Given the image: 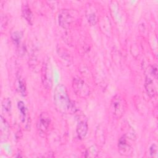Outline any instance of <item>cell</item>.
<instances>
[{
	"instance_id": "6da1fadb",
	"label": "cell",
	"mask_w": 158,
	"mask_h": 158,
	"mask_svg": "<svg viewBox=\"0 0 158 158\" xmlns=\"http://www.w3.org/2000/svg\"><path fill=\"white\" fill-rule=\"evenodd\" d=\"M54 104L56 109L64 114L75 112L74 105L71 102L65 86L58 85L54 92Z\"/></svg>"
},
{
	"instance_id": "7a4b0ae2",
	"label": "cell",
	"mask_w": 158,
	"mask_h": 158,
	"mask_svg": "<svg viewBox=\"0 0 158 158\" xmlns=\"http://www.w3.org/2000/svg\"><path fill=\"white\" fill-rule=\"evenodd\" d=\"M127 109V102L125 99L120 94H115L110 102V110L113 115L120 118L123 116Z\"/></svg>"
},
{
	"instance_id": "3957f363",
	"label": "cell",
	"mask_w": 158,
	"mask_h": 158,
	"mask_svg": "<svg viewBox=\"0 0 158 158\" xmlns=\"http://www.w3.org/2000/svg\"><path fill=\"white\" fill-rule=\"evenodd\" d=\"M41 80L42 83L47 89L51 88L52 86V70L49 58L44 60L41 67Z\"/></svg>"
},
{
	"instance_id": "277c9868",
	"label": "cell",
	"mask_w": 158,
	"mask_h": 158,
	"mask_svg": "<svg viewBox=\"0 0 158 158\" xmlns=\"http://www.w3.org/2000/svg\"><path fill=\"white\" fill-rule=\"evenodd\" d=\"M72 87L74 92L78 96L84 98L87 96L89 93V87L86 83L78 77L73 78Z\"/></svg>"
},
{
	"instance_id": "5b68a950",
	"label": "cell",
	"mask_w": 158,
	"mask_h": 158,
	"mask_svg": "<svg viewBox=\"0 0 158 158\" xmlns=\"http://www.w3.org/2000/svg\"><path fill=\"white\" fill-rule=\"evenodd\" d=\"M88 127L86 118L84 116H80L78 118L77 125V134L79 139H83L88 132Z\"/></svg>"
},
{
	"instance_id": "8992f818",
	"label": "cell",
	"mask_w": 158,
	"mask_h": 158,
	"mask_svg": "<svg viewBox=\"0 0 158 158\" xmlns=\"http://www.w3.org/2000/svg\"><path fill=\"white\" fill-rule=\"evenodd\" d=\"M51 118L47 112H42L37 122V128L41 133H45L49 128Z\"/></svg>"
},
{
	"instance_id": "52a82bcc",
	"label": "cell",
	"mask_w": 158,
	"mask_h": 158,
	"mask_svg": "<svg viewBox=\"0 0 158 158\" xmlns=\"http://www.w3.org/2000/svg\"><path fill=\"white\" fill-rule=\"evenodd\" d=\"M118 148L120 154L122 156H129L131 154V148L127 143V138L126 135L120 137L118 142Z\"/></svg>"
},
{
	"instance_id": "ba28073f",
	"label": "cell",
	"mask_w": 158,
	"mask_h": 158,
	"mask_svg": "<svg viewBox=\"0 0 158 158\" xmlns=\"http://www.w3.org/2000/svg\"><path fill=\"white\" fill-rule=\"evenodd\" d=\"M144 87L148 95H149L150 98H154L156 96L157 91H156V86L154 83L153 80L149 75H147L146 77Z\"/></svg>"
},
{
	"instance_id": "9c48e42d",
	"label": "cell",
	"mask_w": 158,
	"mask_h": 158,
	"mask_svg": "<svg viewBox=\"0 0 158 158\" xmlns=\"http://www.w3.org/2000/svg\"><path fill=\"white\" fill-rule=\"evenodd\" d=\"M0 133L1 140L7 139L10 134V127L6 120L1 115L0 120Z\"/></svg>"
},
{
	"instance_id": "30bf717a",
	"label": "cell",
	"mask_w": 158,
	"mask_h": 158,
	"mask_svg": "<svg viewBox=\"0 0 158 158\" xmlns=\"http://www.w3.org/2000/svg\"><path fill=\"white\" fill-rule=\"evenodd\" d=\"M72 17L68 11L63 10L59 15V23L64 28H67L72 22Z\"/></svg>"
},
{
	"instance_id": "8fae6325",
	"label": "cell",
	"mask_w": 158,
	"mask_h": 158,
	"mask_svg": "<svg viewBox=\"0 0 158 158\" xmlns=\"http://www.w3.org/2000/svg\"><path fill=\"white\" fill-rule=\"evenodd\" d=\"M86 16L88 19V22L92 25H94L97 22V15L94 7L92 6H89V8L86 10Z\"/></svg>"
},
{
	"instance_id": "7c38bea8",
	"label": "cell",
	"mask_w": 158,
	"mask_h": 158,
	"mask_svg": "<svg viewBox=\"0 0 158 158\" xmlns=\"http://www.w3.org/2000/svg\"><path fill=\"white\" fill-rule=\"evenodd\" d=\"M11 101L9 98H4L2 101V110L5 114H9L11 111Z\"/></svg>"
},
{
	"instance_id": "4fadbf2b",
	"label": "cell",
	"mask_w": 158,
	"mask_h": 158,
	"mask_svg": "<svg viewBox=\"0 0 158 158\" xmlns=\"http://www.w3.org/2000/svg\"><path fill=\"white\" fill-rule=\"evenodd\" d=\"M17 106H18L19 110V111L20 112L22 122H23L25 121V120L26 115H27V112L26 106H25L24 102L23 101H21L18 102Z\"/></svg>"
},
{
	"instance_id": "5bb4252c",
	"label": "cell",
	"mask_w": 158,
	"mask_h": 158,
	"mask_svg": "<svg viewBox=\"0 0 158 158\" xmlns=\"http://www.w3.org/2000/svg\"><path fill=\"white\" fill-rule=\"evenodd\" d=\"M22 15L29 23H31L32 19V13L29 7L25 5L22 9Z\"/></svg>"
},
{
	"instance_id": "9a60e30c",
	"label": "cell",
	"mask_w": 158,
	"mask_h": 158,
	"mask_svg": "<svg viewBox=\"0 0 158 158\" xmlns=\"http://www.w3.org/2000/svg\"><path fill=\"white\" fill-rule=\"evenodd\" d=\"M22 37V33L20 31H15L12 34V39L16 45H19Z\"/></svg>"
},
{
	"instance_id": "2e32d148",
	"label": "cell",
	"mask_w": 158,
	"mask_h": 158,
	"mask_svg": "<svg viewBox=\"0 0 158 158\" xmlns=\"http://www.w3.org/2000/svg\"><path fill=\"white\" fill-rule=\"evenodd\" d=\"M18 87H19V91H20L21 94L23 96H26L27 88H26L25 83L23 80H21L19 78V80L18 81Z\"/></svg>"
},
{
	"instance_id": "e0dca14e",
	"label": "cell",
	"mask_w": 158,
	"mask_h": 158,
	"mask_svg": "<svg viewBox=\"0 0 158 158\" xmlns=\"http://www.w3.org/2000/svg\"><path fill=\"white\" fill-rule=\"evenodd\" d=\"M150 156L152 157H156L157 154V146L156 143H153L149 148Z\"/></svg>"
},
{
	"instance_id": "ac0fdd59",
	"label": "cell",
	"mask_w": 158,
	"mask_h": 158,
	"mask_svg": "<svg viewBox=\"0 0 158 158\" xmlns=\"http://www.w3.org/2000/svg\"><path fill=\"white\" fill-rule=\"evenodd\" d=\"M150 73L156 79L157 78V68L156 65L151 66V68L150 70Z\"/></svg>"
}]
</instances>
